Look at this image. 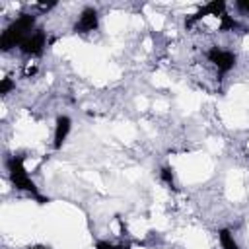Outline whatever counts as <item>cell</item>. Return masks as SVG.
Listing matches in <instances>:
<instances>
[{
	"mask_svg": "<svg viewBox=\"0 0 249 249\" xmlns=\"http://www.w3.org/2000/svg\"><path fill=\"white\" fill-rule=\"evenodd\" d=\"M33 25H35V18H33V16H29V14L19 16V18L4 31V35H2V39H0L2 49L8 51V49H12V47H16V45H21V41H23L27 35H31L29 31H31Z\"/></svg>",
	"mask_w": 249,
	"mask_h": 249,
	"instance_id": "cell-1",
	"label": "cell"
},
{
	"mask_svg": "<svg viewBox=\"0 0 249 249\" xmlns=\"http://www.w3.org/2000/svg\"><path fill=\"white\" fill-rule=\"evenodd\" d=\"M8 169H10V179H12V183H14L18 189L29 191L31 195L39 196L35 183L27 177V173H25V169H23V160H21V158H12V160L8 161Z\"/></svg>",
	"mask_w": 249,
	"mask_h": 249,
	"instance_id": "cell-2",
	"label": "cell"
},
{
	"mask_svg": "<svg viewBox=\"0 0 249 249\" xmlns=\"http://www.w3.org/2000/svg\"><path fill=\"white\" fill-rule=\"evenodd\" d=\"M208 58L218 66L220 72H228V70H231L233 64H235V56H233L231 53H228V51L218 49V47H212V49L208 51Z\"/></svg>",
	"mask_w": 249,
	"mask_h": 249,
	"instance_id": "cell-3",
	"label": "cell"
},
{
	"mask_svg": "<svg viewBox=\"0 0 249 249\" xmlns=\"http://www.w3.org/2000/svg\"><path fill=\"white\" fill-rule=\"evenodd\" d=\"M43 47H45V33H43L41 29H37V31L31 33V35H27V37L21 41V45H19V49H21L25 54H41V53H43Z\"/></svg>",
	"mask_w": 249,
	"mask_h": 249,
	"instance_id": "cell-4",
	"label": "cell"
},
{
	"mask_svg": "<svg viewBox=\"0 0 249 249\" xmlns=\"http://www.w3.org/2000/svg\"><path fill=\"white\" fill-rule=\"evenodd\" d=\"M208 14H212V16H224V2H220V0H214V2H210V4H206L204 8H200L195 16H191L187 21H185V25L187 27H191L195 21H198V19H202L204 16H208Z\"/></svg>",
	"mask_w": 249,
	"mask_h": 249,
	"instance_id": "cell-5",
	"label": "cell"
},
{
	"mask_svg": "<svg viewBox=\"0 0 249 249\" xmlns=\"http://www.w3.org/2000/svg\"><path fill=\"white\" fill-rule=\"evenodd\" d=\"M97 27V12L93 8H86L78 19V23L74 25L76 33H86V31H93Z\"/></svg>",
	"mask_w": 249,
	"mask_h": 249,
	"instance_id": "cell-6",
	"label": "cell"
},
{
	"mask_svg": "<svg viewBox=\"0 0 249 249\" xmlns=\"http://www.w3.org/2000/svg\"><path fill=\"white\" fill-rule=\"evenodd\" d=\"M68 132H70V119L62 115V117L56 119V128H54V144H53V146H54L56 150L62 146V142L66 140Z\"/></svg>",
	"mask_w": 249,
	"mask_h": 249,
	"instance_id": "cell-7",
	"label": "cell"
},
{
	"mask_svg": "<svg viewBox=\"0 0 249 249\" xmlns=\"http://www.w3.org/2000/svg\"><path fill=\"white\" fill-rule=\"evenodd\" d=\"M220 243L224 249H239L237 243L233 241V235L230 233V230H220Z\"/></svg>",
	"mask_w": 249,
	"mask_h": 249,
	"instance_id": "cell-8",
	"label": "cell"
},
{
	"mask_svg": "<svg viewBox=\"0 0 249 249\" xmlns=\"http://www.w3.org/2000/svg\"><path fill=\"white\" fill-rule=\"evenodd\" d=\"M233 27H237V21L224 14V16H222V25H220V29H222V31H228V29H233Z\"/></svg>",
	"mask_w": 249,
	"mask_h": 249,
	"instance_id": "cell-9",
	"label": "cell"
},
{
	"mask_svg": "<svg viewBox=\"0 0 249 249\" xmlns=\"http://www.w3.org/2000/svg\"><path fill=\"white\" fill-rule=\"evenodd\" d=\"M160 175H161V179H163V181H165V183H167L171 189H175V183H173V173H171V169H169V167H161V173H160Z\"/></svg>",
	"mask_w": 249,
	"mask_h": 249,
	"instance_id": "cell-10",
	"label": "cell"
},
{
	"mask_svg": "<svg viewBox=\"0 0 249 249\" xmlns=\"http://www.w3.org/2000/svg\"><path fill=\"white\" fill-rule=\"evenodd\" d=\"M14 88V84H12V80H8V78H4L2 80V86H0V93H8L10 89Z\"/></svg>",
	"mask_w": 249,
	"mask_h": 249,
	"instance_id": "cell-11",
	"label": "cell"
},
{
	"mask_svg": "<svg viewBox=\"0 0 249 249\" xmlns=\"http://www.w3.org/2000/svg\"><path fill=\"white\" fill-rule=\"evenodd\" d=\"M95 249H121V247H115V245H111V243H107V241H97Z\"/></svg>",
	"mask_w": 249,
	"mask_h": 249,
	"instance_id": "cell-12",
	"label": "cell"
},
{
	"mask_svg": "<svg viewBox=\"0 0 249 249\" xmlns=\"http://www.w3.org/2000/svg\"><path fill=\"white\" fill-rule=\"evenodd\" d=\"M237 8L249 14V0H239V2H237Z\"/></svg>",
	"mask_w": 249,
	"mask_h": 249,
	"instance_id": "cell-13",
	"label": "cell"
},
{
	"mask_svg": "<svg viewBox=\"0 0 249 249\" xmlns=\"http://www.w3.org/2000/svg\"><path fill=\"white\" fill-rule=\"evenodd\" d=\"M29 249H47V247H43V245H37V247H29Z\"/></svg>",
	"mask_w": 249,
	"mask_h": 249,
	"instance_id": "cell-14",
	"label": "cell"
}]
</instances>
